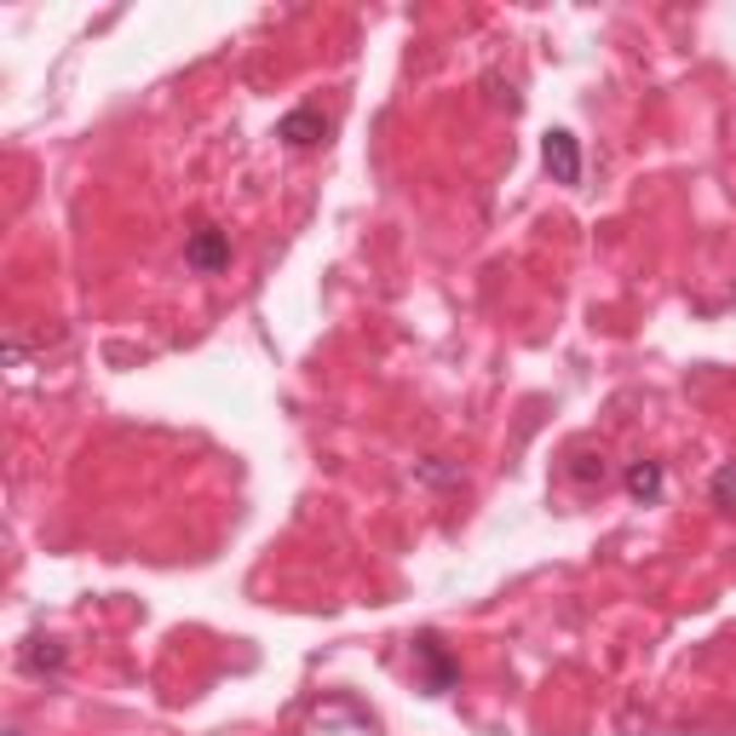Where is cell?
<instances>
[{
  "label": "cell",
  "instance_id": "1",
  "mask_svg": "<svg viewBox=\"0 0 736 736\" xmlns=\"http://www.w3.org/2000/svg\"><path fill=\"white\" fill-rule=\"evenodd\" d=\"M184 265L201 277H219L224 265H231V236H224L219 224H196V231L184 236Z\"/></svg>",
  "mask_w": 736,
  "mask_h": 736
},
{
  "label": "cell",
  "instance_id": "2",
  "mask_svg": "<svg viewBox=\"0 0 736 736\" xmlns=\"http://www.w3.org/2000/svg\"><path fill=\"white\" fill-rule=\"evenodd\" d=\"M277 138L289 150H311V145H322V138H329V115H322L317 105H299V110H289L277 121Z\"/></svg>",
  "mask_w": 736,
  "mask_h": 736
},
{
  "label": "cell",
  "instance_id": "3",
  "mask_svg": "<svg viewBox=\"0 0 736 736\" xmlns=\"http://www.w3.org/2000/svg\"><path fill=\"white\" fill-rule=\"evenodd\" d=\"M415 662H420V690L426 697H443V690L455 685V662H449V650L432 639V633L415 639Z\"/></svg>",
  "mask_w": 736,
  "mask_h": 736
},
{
  "label": "cell",
  "instance_id": "4",
  "mask_svg": "<svg viewBox=\"0 0 736 736\" xmlns=\"http://www.w3.org/2000/svg\"><path fill=\"white\" fill-rule=\"evenodd\" d=\"M541 156H547V173H552V184H581V145H576V133H547V145H541Z\"/></svg>",
  "mask_w": 736,
  "mask_h": 736
},
{
  "label": "cell",
  "instance_id": "5",
  "mask_svg": "<svg viewBox=\"0 0 736 736\" xmlns=\"http://www.w3.org/2000/svg\"><path fill=\"white\" fill-rule=\"evenodd\" d=\"M627 495L633 501H657L662 495V461H633L627 466Z\"/></svg>",
  "mask_w": 736,
  "mask_h": 736
},
{
  "label": "cell",
  "instance_id": "6",
  "mask_svg": "<svg viewBox=\"0 0 736 736\" xmlns=\"http://www.w3.org/2000/svg\"><path fill=\"white\" fill-rule=\"evenodd\" d=\"M64 662H70L64 645H52V639H29L24 645V667L29 673H64Z\"/></svg>",
  "mask_w": 736,
  "mask_h": 736
},
{
  "label": "cell",
  "instance_id": "7",
  "mask_svg": "<svg viewBox=\"0 0 736 736\" xmlns=\"http://www.w3.org/2000/svg\"><path fill=\"white\" fill-rule=\"evenodd\" d=\"M713 501L736 506V466H720V473H713Z\"/></svg>",
  "mask_w": 736,
  "mask_h": 736
},
{
  "label": "cell",
  "instance_id": "8",
  "mask_svg": "<svg viewBox=\"0 0 736 736\" xmlns=\"http://www.w3.org/2000/svg\"><path fill=\"white\" fill-rule=\"evenodd\" d=\"M569 478H576V483H592V478H599V483H604V461L576 455V466H569Z\"/></svg>",
  "mask_w": 736,
  "mask_h": 736
},
{
  "label": "cell",
  "instance_id": "9",
  "mask_svg": "<svg viewBox=\"0 0 736 736\" xmlns=\"http://www.w3.org/2000/svg\"><path fill=\"white\" fill-rule=\"evenodd\" d=\"M7 736H24V731H7Z\"/></svg>",
  "mask_w": 736,
  "mask_h": 736
}]
</instances>
